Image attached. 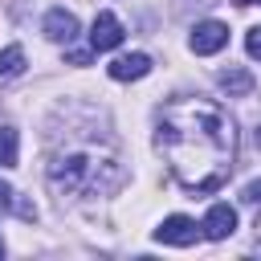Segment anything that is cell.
Wrapping results in <instances>:
<instances>
[{
    "label": "cell",
    "mask_w": 261,
    "mask_h": 261,
    "mask_svg": "<svg viewBox=\"0 0 261 261\" xmlns=\"http://www.w3.org/2000/svg\"><path fill=\"white\" fill-rule=\"evenodd\" d=\"M0 208H4V212H16L20 220H33V216H37V208L24 204V200H16V192H12L4 179H0Z\"/></svg>",
    "instance_id": "cell-11"
},
{
    "label": "cell",
    "mask_w": 261,
    "mask_h": 261,
    "mask_svg": "<svg viewBox=\"0 0 261 261\" xmlns=\"http://www.w3.org/2000/svg\"><path fill=\"white\" fill-rule=\"evenodd\" d=\"M196 237H200V228H196V220H188V216H167V220L155 228V241H163V245H179V249L196 245Z\"/></svg>",
    "instance_id": "cell-5"
},
{
    "label": "cell",
    "mask_w": 261,
    "mask_h": 261,
    "mask_svg": "<svg viewBox=\"0 0 261 261\" xmlns=\"http://www.w3.org/2000/svg\"><path fill=\"white\" fill-rule=\"evenodd\" d=\"M106 73H110L114 82H139V77H147V73H151V57H147V53L118 57V61H110V65H106Z\"/></svg>",
    "instance_id": "cell-7"
},
{
    "label": "cell",
    "mask_w": 261,
    "mask_h": 261,
    "mask_svg": "<svg viewBox=\"0 0 261 261\" xmlns=\"http://www.w3.org/2000/svg\"><path fill=\"white\" fill-rule=\"evenodd\" d=\"M126 179L122 163L114 155H98V151H61L49 159V184L65 196H102V192H114L118 184Z\"/></svg>",
    "instance_id": "cell-2"
},
{
    "label": "cell",
    "mask_w": 261,
    "mask_h": 261,
    "mask_svg": "<svg viewBox=\"0 0 261 261\" xmlns=\"http://www.w3.org/2000/svg\"><path fill=\"white\" fill-rule=\"evenodd\" d=\"M216 82H220V90H224L228 98H245V94H253V86H257L253 73H245V69H224Z\"/></svg>",
    "instance_id": "cell-9"
},
{
    "label": "cell",
    "mask_w": 261,
    "mask_h": 261,
    "mask_svg": "<svg viewBox=\"0 0 261 261\" xmlns=\"http://www.w3.org/2000/svg\"><path fill=\"white\" fill-rule=\"evenodd\" d=\"M16 159H20L16 130H12V126H0V167H16Z\"/></svg>",
    "instance_id": "cell-12"
},
{
    "label": "cell",
    "mask_w": 261,
    "mask_h": 261,
    "mask_svg": "<svg viewBox=\"0 0 261 261\" xmlns=\"http://www.w3.org/2000/svg\"><path fill=\"white\" fill-rule=\"evenodd\" d=\"M241 200H245V204H261V179H253V184H245V192H241Z\"/></svg>",
    "instance_id": "cell-14"
},
{
    "label": "cell",
    "mask_w": 261,
    "mask_h": 261,
    "mask_svg": "<svg viewBox=\"0 0 261 261\" xmlns=\"http://www.w3.org/2000/svg\"><path fill=\"white\" fill-rule=\"evenodd\" d=\"M20 73H24V49H20V45H8V49L0 53V82L20 77Z\"/></svg>",
    "instance_id": "cell-10"
},
{
    "label": "cell",
    "mask_w": 261,
    "mask_h": 261,
    "mask_svg": "<svg viewBox=\"0 0 261 261\" xmlns=\"http://www.w3.org/2000/svg\"><path fill=\"white\" fill-rule=\"evenodd\" d=\"M200 228H204L208 241H224V237H232V228H237V212H232L228 204H212Z\"/></svg>",
    "instance_id": "cell-6"
},
{
    "label": "cell",
    "mask_w": 261,
    "mask_h": 261,
    "mask_svg": "<svg viewBox=\"0 0 261 261\" xmlns=\"http://www.w3.org/2000/svg\"><path fill=\"white\" fill-rule=\"evenodd\" d=\"M0 253H4V241H0Z\"/></svg>",
    "instance_id": "cell-17"
},
{
    "label": "cell",
    "mask_w": 261,
    "mask_h": 261,
    "mask_svg": "<svg viewBox=\"0 0 261 261\" xmlns=\"http://www.w3.org/2000/svg\"><path fill=\"white\" fill-rule=\"evenodd\" d=\"M232 4H241V8H245V4H261V0H232Z\"/></svg>",
    "instance_id": "cell-15"
},
{
    "label": "cell",
    "mask_w": 261,
    "mask_h": 261,
    "mask_svg": "<svg viewBox=\"0 0 261 261\" xmlns=\"http://www.w3.org/2000/svg\"><path fill=\"white\" fill-rule=\"evenodd\" d=\"M45 37H49V41H73V37H77V16L65 12V8H49V16H45Z\"/></svg>",
    "instance_id": "cell-8"
},
{
    "label": "cell",
    "mask_w": 261,
    "mask_h": 261,
    "mask_svg": "<svg viewBox=\"0 0 261 261\" xmlns=\"http://www.w3.org/2000/svg\"><path fill=\"white\" fill-rule=\"evenodd\" d=\"M90 45H94L98 53L118 49V45H122V20H118L114 12H98L94 24H90Z\"/></svg>",
    "instance_id": "cell-4"
},
{
    "label": "cell",
    "mask_w": 261,
    "mask_h": 261,
    "mask_svg": "<svg viewBox=\"0 0 261 261\" xmlns=\"http://www.w3.org/2000/svg\"><path fill=\"white\" fill-rule=\"evenodd\" d=\"M253 139H257V147H261V122H257V135H253Z\"/></svg>",
    "instance_id": "cell-16"
},
{
    "label": "cell",
    "mask_w": 261,
    "mask_h": 261,
    "mask_svg": "<svg viewBox=\"0 0 261 261\" xmlns=\"http://www.w3.org/2000/svg\"><path fill=\"white\" fill-rule=\"evenodd\" d=\"M155 147L167 159L171 175L196 196L224 188L237 167V126L228 110L212 98H167L159 106Z\"/></svg>",
    "instance_id": "cell-1"
},
{
    "label": "cell",
    "mask_w": 261,
    "mask_h": 261,
    "mask_svg": "<svg viewBox=\"0 0 261 261\" xmlns=\"http://www.w3.org/2000/svg\"><path fill=\"white\" fill-rule=\"evenodd\" d=\"M224 45H228V24H220V20H200V24L192 29V53L208 57V53H220Z\"/></svg>",
    "instance_id": "cell-3"
},
{
    "label": "cell",
    "mask_w": 261,
    "mask_h": 261,
    "mask_svg": "<svg viewBox=\"0 0 261 261\" xmlns=\"http://www.w3.org/2000/svg\"><path fill=\"white\" fill-rule=\"evenodd\" d=\"M245 49H249V57H261V24H257V29H249V37H245Z\"/></svg>",
    "instance_id": "cell-13"
}]
</instances>
